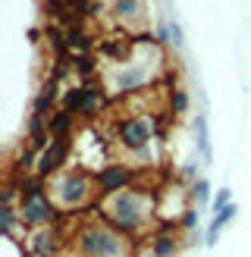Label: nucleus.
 Here are the masks:
<instances>
[{"instance_id": "obj_1", "label": "nucleus", "mask_w": 251, "mask_h": 257, "mask_svg": "<svg viewBox=\"0 0 251 257\" xmlns=\"http://www.w3.org/2000/svg\"><path fill=\"white\" fill-rule=\"evenodd\" d=\"M100 210L107 213V220H110V226L116 229V232L135 235L138 229L154 216V198L135 185L129 191H122V195L107 198L104 204H100Z\"/></svg>"}, {"instance_id": "obj_2", "label": "nucleus", "mask_w": 251, "mask_h": 257, "mask_svg": "<svg viewBox=\"0 0 251 257\" xmlns=\"http://www.w3.org/2000/svg\"><path fill=\"white\" fill-rule=\"evenodd\" d=\"M94 176H88L85 170H63L54 179H47V195L50 201L63 210H75L94 195Z\"/></svg>"}, {"instance_id": "obj_3", "label": "nucleus", "mask_w": 251, "mask_h": 257, "mask_svg": "<svg viewBox=\"0 0 251 257\" xmlns=\"http://www.w3.org/2000/svg\"><path fill=\"white\" fill-rule=\"evenodd\" d=\"M75 248L85 257H129V241L113 226L91 223L75 232Z\"/></svg>"}, {"instance_id": "obj_4", "label": "nucleus", "mask_w": 251, "mask_h": 257, "mask_svg": "<svg viewBox=\"0 0 251 257\" xmlns=\"http://www.w3.org/2000/svg\"><path fill=\"white\" fill-rule=\"evenodd\" d=\"M113 138H116V145L126 148L129 154H138L154 141V119L151 116H126V119L116 122Z\"/></svg>"}, {"instance_id": "obj_5", "label": "nucleus", "mask_w": 251, "mask_h": 257, "mask_svg": "<svg viewBox=\"0 0 251 257\" xmlns=\"http://www.w3.org/2000/svg\"><path fill=\"white\" fill-rule=\"evenodd\" d=\"M94 188L100 198H113V195H122V191L135 188V173L129 163H104L100 170L94 173Z\"/></svg>"}, {"instance_id": "obj_6", "label": "nucleus", "mask_w": 251, "mask_h": 257, "mask_svg": "<svg viewBox=\"0 0 251 257\" xmlns=\"http://www.w3.org/2000/svg\"><path fill=\"white\" fill-rule=\"evenodd\" d=\"M69 151H72V141L69 138H54L50 145L38 154V166H35V173L44 179H54L57 173L66 170V163H69Z\"/></svg>"}, {"instance_id": "obj_7", "label": "nucleus", "mask_w": 251, "mask_h": 257, "mask_svg": "<svg viewBox=\"0 0 251 257\" xmlns=\"http://www.w3.org/2000/svg\"><path fill=\"white\" fill-rule=\"evenodd\" d=\"M19 223L29 229H41V226H54L57 223V204L50 201V195L35 198V201H19Z\"/></svg>"}, {"instance_id": "obj_8", "label": "nucleus", "mask_w": 251, "mask_h": 257, "mask_svg": "<svg viewBox=\"0 0 251 257\" xmlns=\"http://www.w3.org/2000/svg\"><path fill=\"white\" fill-rule=\"evenodd\" d=\"M151 82V69L145 63H126L113 72L110 88L113 94H135V91H145V85Z\"/></svg>"}, {"instance_id": "obj_9", "label": "nucleus", "mask_w": 251, "mask_h": 257, "mask_svg": "<svg viewBox=\"0 0 251 257\" xmlns=\"http://www.w3.org/2000/svg\"><path fill=\"white\" fill-rule=\"evenodd\" d=\"M29 251H32L35 257H57V251H60V229H57V226L32 229Z\"/></svg>"}, {"instance_id": "obj_10", "label": "nucleus", "mask_w": 251, "mask_h": 257, "mask_svg": "<svg viewBox=\"0 0 251 257\" xmlns=\"http://www.w3.org/2000/svg\"><path fill=\"white\" fill-rule=\"evenodd\" d=\"M57 100H60V79H50L41 85V91H38L35 104H32V116H41V119H50V113H57Z\"/></svg>"}, {"instance_id": "obj_11", "label": "nucleus", "mask_w": 251, "mask_h": 257, "mask_svg": "<svg viewBox=\"0 0 251 257\" xmlns=\"http://www.w3.org/2000/svg\"><path fill=\"white\" fill-rule=\"evenodd\" d=\"M100 107H104V88H97V85H85L82 100H79V107H75V116L91 119V116H97V113H100Z\"/></svg>"}, {"instance_id": "obj_12", "label": "nucleus", "mask_w": 251, "mask_h": 257, "mask_svg": "<svg viewBox=\"0 0 251 257\" xmlns=\"http://www.w3.org/2000/svg\"><path fill=\"white\" fill-rule=\"evenodd\" d=\"M142 7H145V0H113L110 13L119 25H135L142 19Z\"/></svg>"}, {"instance_id": "obj_13", "label": "nucleus", "mask_w": 251, "mask_h": 257, "mask_svg": "<svg viewBox=\"0 0 251 257\" xmlns=\"http://www.w3.org/2000/svg\"><path fill=\"white\" fill-rule=\"evenodd\" d=\"M47 128H50V138H69L72 128H75V113H69V110L60 107L57 113H50Z\"/></svg>"}, {"instance_id": "obj_14", "label": "nucleus", "mask_w": 251, "mask_h": 257, "mask_svg": "<svg viewBox=\"0 0 251 257\" xmlns=\"http://www.w3.org/2000/svg\"><path fill=\"white\" fill-rule=\"evenodd\" d=\"M176 251H179V241L170 229H160V232L151 235V254L154 257H173Z\"/></svg>"}, {"instance_id": "obj_15", "label": "nucleus", "mask_w": 251, "mask_h": 257, "mask_svg": "<svg viewBox=\"0 0 251 257\" xmlns=\"http://www.w3.org/2000/svg\"><path fill=\"white\" fill-rule=\"evenodd\" d=\"M195 132H198V148H201V157L207 163L213 160V151H210V138H207V119L204 116H195Z\"/></svg>"}, {"instance_id": "obj_16", "label": "nucleus", "mask_w": 251, "mask_h": 257, "mask_svg": "<svg viewBox=\"0 0 251 257\" xmlns=\"http://www.w3.org/2000/svg\"><path fill=\"white\" fill-rule=\"evenodd\" d=\"M188 201L201 204V207L210 201V182H207V179H195V182L188 185Z\"/></svg>"}, {"instance_id": "obj_17", "label": "nucleus", "mask_w": 251, "mask_h": 257, "mask_svg": "<svg viewBox=\"0 0 251 257\" xmlns=\"http://www.w3.org/2000/svg\"><path fill=\"white\" fill-rule=\"evenodd\" d=\"M167 107H170V113H185L188 110V94L182 91V88H170V94H167Z\"/></svg>"}, {"instance_id": "obj_18", "label": "nucleus", "mask_w": 251, "mask_h": 257, "mask_svg": "<svg viewBox=\"0 0 251 257\" xmlns=\"http://www.w3.org/2000/svg\"><path fill=\"white\" fill-rule=\"evenodd\" d=\"M16 216H19L16 207H0V229L7 238H13V232H16Z\"/></svg>"}, {"instance_id": "obj_19", "label": "nucleus", "mask_w": 251, "mask_h": 257, "mask_svg": "<svg viewBox=\"0 0 251 257\" xmlns=\"http://www.w3.org/2000/svg\"><path fill=\"white\" fill-rule=\"evenodd\" d=\"M82 91H85V85H75V88H66V94H63V110H69L75 113V107H79V100H82Z\"/></svg>"}, {"instance_id": "obj_20", "label": "nucleus", "mask_w": 251, "mask_h": 257, "mask_svg": "<svg viewBox=\"0 0 251 257\" xmlns=\"http://www.w3.org/2000/svg\"><path fill=\"white\" fill-rule=\"evenodd\" d=\"M229 204H232V191H229V188H220V191H217V198H213V210L220 213V210L229 207Z\"/></svg>"}, {"instance_id": "obj_21", "label": "nucleus", "mask_w": 251, "mask_h": 257, "mask_svg": "<svg viewBox=\"0 0 251 257\" xmlns=\"http://www.w3.org/2000/svg\"><path fill=\"white\" fill-rule=\"evenodd\" d=\"M179 226H182V229H195V226H198V210H195V207H185V210L179 213Z\"/></svg>"}, {"instance_id": "obj_22", "label": "nucleus", "mask_w": 251, "mask_h": 257, "mask_svg": "<svg viewBox=\"0 0 251 257\" xmlns=\"http://www.w3.org/2000/svg\"><path fill=\"white\" fill-rule=\"evenodd\" d=\"M170 35H173V44H176V47H182V44H185V32H182V25H179V22H170Z\"/></svg>"}, {"instance_id": "obj_23", "label": "nucleus", "mask_w": 251, "mask_h": 257, "mask_svg": "<svg viewBox=\"0 0 251 257\" xmlns=\"http://www.w3.org/2000/svg\"><path fill=\"white\" fill-rule=\"evenodd\" d=\"M60 257H85V254H82L79 248H75V245H72V248H63V254H60Z\"/></svg>"}, {"instance_id": "obj_24", "label": "nucleus", "mask_w": 251, "mask_h": 257, "mask_svg": "<svg viewBox=\"0 0 251 257\" xmlns=\"http://www.w3.org/2000/svg\"><path fill=\"white\" fill-rule=\"evenodd\" d=\"M192 176H195V163H188L185 170H182V179H192Z\"/></svg>"}]
</instances>
